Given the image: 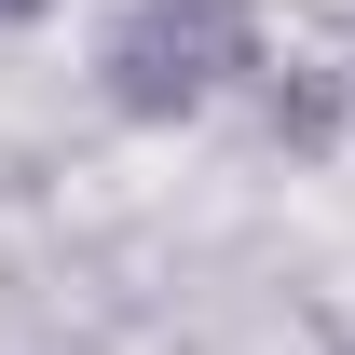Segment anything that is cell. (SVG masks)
Masks as SVG:
<instances>
[{
	"label": "cell",
	"mask_w": 355,
	"mask_h": 355,
	"mask_svg": "<svg viewBox=\"0 0 355 355\" xmlns=\"http://www.w3.org/2000/svg\"><path fill=\"white\" fill-rule=\"evenodd\" d=\"M232 55H246V0H123L110 96H123V110H205Z\"/></svg>",
	"instance_id": "cell-1"
}]
</instances>
